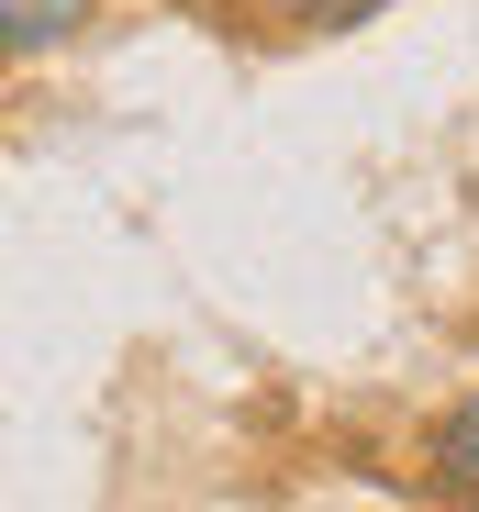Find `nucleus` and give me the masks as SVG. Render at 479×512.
<instances>
[{
  "instance_id": "f257e3e1",
  "label": "nucleus",
  "mask_w": 479,
  "mask_h": 512,
  "mask_svg": "<svg viewBox=\"0 0 479 512\" xmlns=\"http://www.w3.org/2000/svg\"><path fill=\"white\" fill-rule=\"evenodd\" d=\"M424 479L457 501V512H479V390L435 423V435H424Z\"/></svg>"
},
{
  "instance_id": "f03ea898",
  "label": "nucleus",
  "mask_w": 479,
  "mask_h": 512,
  "mask_svg": "<svg viewBox=\"0 0 479 512\" xmlns=\"http://www.w3.org/2000/svg\"><path fill=\"white\" fill-rule=\"evenodd\" d=\"M90 23V0H0V56H45Z\"/></svg>"
},
{
  "instance_id": "7ed1b4c3",
  "label": "nucleus",
  "mask_w": 479,
  "mask_h": 512,
  "mask_svg": "<svg viewBox=\"0 0 479 512\" xmlns=\"http://www.w3.org/2000/svg\"><path fill=\"white\" fill-rule=\"evenodd\" d=\"M301 23H368V12H390V0H290Z\"/></svg>"
}]
</instances>
